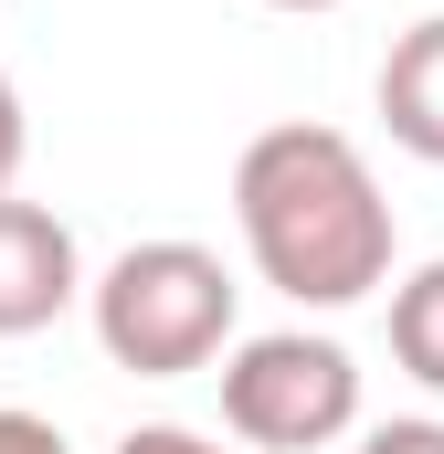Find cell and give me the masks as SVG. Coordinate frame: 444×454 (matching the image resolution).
<instances>
[{
  "mask_svg": "<svg viewBox=\"0 0 444 454\" xmlns=\"http://www.w3.org/2000/svg\"><path fill=\"white\" fill-rule=\"evenodd\" d=\"M381 127H392V148H413L424 169H444V11H424L381 53Z\"/></svg>",
  "mask_w": 444,
  "mask_h": 454,
  "instance_id": "obj_5",
  "label": "cell"
},
{
  "mask_svg": "<svg viewBox=\"0 0 444 454\" xmlns=\"http://www.w3.org/2000/svg\"><path fill=\"white\" fill-rule=\"evenodd\" d=\"M265 11H338V0H265Z\"/></svg>",
  "mask_w": 444,
  "mask_h": 454,
  "instance_id": "obj_11",
  "label": "cell"
},
{
  "mask_svg": "<svg viewBox=\"0 0 444 454\" xmlns=\"http://www.w3.org/2000/svg\"><path fill=\"white\" fill-rule=\"evenodd\" d=\"M233 232L254 254V275L297 307H360L392 286V201L370 180V159L318 127V116H286V127H254L243 159H233Z\"/></svg>",
  "mask_w": 444,
  "mask_h": 454,
  "instance_id": "obj_1",
  "label": "cell"
},
{
  "mask_svg": "<svg viewBox=\"0 0 444 454\" xmlns=\"http://www.w3.org/2000/svg\"><path fill=\"white\" fill-rule=\"evenodd\" d=\"M21 148H32V116H21V85L0 74V191L21 180Z\"/></svg>",
  "mask_w": 444,
  "mask_h": 454,
  "instance_id": "obj_9",
  "label": "cell"
},
{
  "mask_svg": "<svg viewBox=\"0 0 444 454\" xmlns=\"http://www.w3.org/2000/svg\"><path fill=\"white\" fill-rule=\"evenodd\" d=\"M85 286H96V275H85V254H75V223L43 212V201H21V191H0V339L53 328Z\"/></svg>",
  "mask_w": 444,
  "mask_h": 454,
  "instance_id": "obj_4",
  "label": "cell"
},
{
  "mask_svg": "<svg viewBox=\"0 0 444 454\" xmlns=\"http://www.w3.org/2000/svg\"><path fill=\"white\" fill-rule=\"evenodd\" d=\"M0 454H64V434L43 412H0Z\"/></svg>",
  "mask_w": 444,
  "mask_h": 454,
  "instance_id": "obj_10",
  "label": "cell"
},
{
  "mask_svg": "<svg viewBox=\"0 0 444 454\" xmlns=\"http://www.w3.org/2000/svg\"><path fill=\"white\" fill-rule=\"evenodd\" d=\"M233 307H243L233 264H222L212 243H180V232L127 243L107 275L85 286L96 348H107L116 370H138V380H191V370L233 359Z\"/></svg>",
  "mask_w": 444,
  "mask_h": 454,
  "instance_id": "obj_2",
  "label": "cell"
},
{
  "mask_svg": "<svg viewBox=\"0 0 444 454\" xmlns=\"http://www.w3.org/2000/svg\"><path fill=\"white\" fill-rule=\"evenodd\" d=\"M360 454H444V423H434V412H413V423H370Z\"/></svg>",
  "mask_w": 444,
  "mask_h": 454,
  "instance_id": "obj_8",
  "label": "cell"
},
{
  "mask_svg": "<svg viewBox=\"0 0 444 454\" xmlns=\"http://www.w3.org/2000/svg\"><path fill=\"white\" fill-rule=\"evenodd\" d=\"M107 454H222L212 434H191V423H127Z\"/></svg>",
  "mask_w": 444,
  "mask_h": 454,
  "instance_id": "obj_7",
  "label": "cell"
},
{
  "mask_svg": "<svg viewBox=\"0 0 444 454\" xmlns=\"http://www.w3.org/2000/svg\"><path fill=\"white\" fill-rule=\"evenodd\" d=\"M222 434L254 454H318L360 434V359L318 328H265L222 359Z\"/></svg>",
  "mask_w": 444,
  "mask_h": 454,
  "instance_id": "obj_3",
  "label": "cell"
},
{
  "mask_svg": "<svg viewBox=\"0 0 444 454\" xmlns=\"http://www.w3.org/2000/svg\"><path fill=\"white\" fill-rule=\"evenodd\" d=\"M392 359H402L424 391H444V254L392 286Z\"/></svg>",
  "mask_w": 444,
  "mask_h": 454,
  "instance_id": "obj_6",
  "label": "cell"
}]
</instances>
